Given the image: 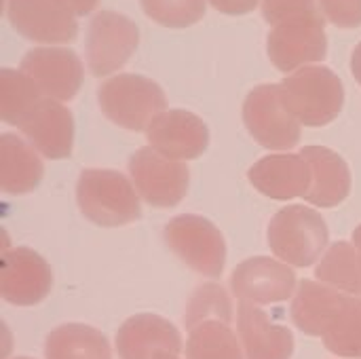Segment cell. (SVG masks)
I'll list each match as a JSON object with an SVG mask.
<instances>
[{
    "mask_svg": "<svg viewBox=\"0 0 361 359\" xmlns=\"http://www.w3.org/2000/svg\"><path fill=\"white\" fill-rule=\"evenodd\" d=\"M82 216L97 226H125L142 218L135 186L112 169H85L76 184Z\"/></svg>",
    "mask_w": 361,
    "mask_h": 359,
    "instance_id": "cell-1",
    "label": "cell"
},
{
    "mask_svg": "<svg viewBox=\"0 0 361 359\" xmlns=\"http://www.w3.org/2000/svg\"><path fill=\"white\" fill-rule=\"evenodd\" d=\"M288 110L307 127L332 123L345 104L341 78L326 66H305L279 85Z\"/></svg>",
    "mask_w": 361,
    "mask_h": 359,
    "instance_id": "cell-2",
    "label": "cell"
},
{
    "mask_svg": "<svg viewBox=\"0 0 361 359\" xmlns=\"http://www.w3.org/2000/svg\"><path fill=\"white\" fill-rule=\"evenodd\" d=\"M267 235L273 254L300 269L315 264L330 239L322 214L305 205H288L279 209L271 218Z\"/></svg>",
    "mask_w": 361,
    "mask_h": 359,
    "instance_id": "cell-3",
    "label": "cell"
},
{
    "mask_svg": "<svg viewBox=\"0 0 361 359\" xmlns=\"http://www.w3.org/2000/svg\"><path fill=\"white\" fill-rule=\"evenodd\" d=\"M97 99L102 112L129 131H146L167 108L163 89L140 74H118L108 78L99 87Z\"/></svg>",
    "mask_w": 361,
    "mask_h": 359,
    "instance_id": "cell-4",
    "label": "cell"
},
{
    "mask_svg": "<svg viewBox=\"0 0 361 359\" xmlns=\"http://www.w3.org/2000/svg\"><path fill=\"white\" fill-rule=\"evenodd\" d=\"M169 250L192 271L205 277H220L226 262V243L222 233L203 216L182 214L169 220L163 231Z\"/></svg>",
    "mask_w": 361,
    "mask_h": 359,
    "instance_id": "cell-5",
    "label": "cell"
},
{
    "mask_svg": "<svg viewBox=\"0 0 361 359\" xmlns=\"http://www.w3.org/2000/svg\"><path fill=\"white\" fill-rule=\"evenodd\" d=\"M243 123L250 135L269 150H292L300 142V123L288 110L279 85H260L250 91Z\"/></svg>",
    "mask_w": 361,
    "mask_h": 359,
    "instance_id": "cell-6",
    "label": "cell"
},
{
    "mask_svg": "<svg viewBox=\"0 0 361 359\" xmlns=\"http://www.w3.org/2000/svg\"><path fill=\"white\" fill-rule=\"evenodd\" d=\"M271 61L281 72H292L305 63L322 61L328 53L324 15H300L275 25L267 38Z\"/></svg>",
    "mask_w": 361,
    "mask_h": 359,
    "instance_id": "cell-7",
    "label": "cell"
},
{
    "mask_svg": "<svg viewBox=\"0 0 361 359\" xmlns=\"http://www.w3.org/2000/svg\"><path fill=\"white\" fill-rule=\"evenodd\" d=\"M129 176L140 197L152 207H176L188 193L190 174L182 161H171L157 150L140 148L129 159Z\"/></svg>",
    "mask_w": 361,
    "mask_h": 359,
    "instance_id": "cell-8",
    "label": "cell"
},
{
    "mask_svg": "<svg viewBox=\"0 0 361 359\" xmlns=\"http://www.w3.org/2000/svg\"><path fill=\"white\" fill-rule=\"evenodd\" d=\"M140 42L137 25L114 11H99L87 32V66L93 76H108L121 70Z\"/></svg>",
    "mask_w": 361,
    "mask_h": 359,
    "instance_id": "cell-9",
    "label": "cell"
},
{
    "mask_svg": "<svg viewBox=\"0 0 361 359\" xmlns=\"http://www.w3.org/2000/svg\"><path fill=\"white\" fill-rule=\"evenodd\" d=\"M6 17L21 36L44 42H70L78 34L76 13L63 0H6Z\"/></svg>",
    "mask_w": 361,
    "mask_h": 359,
    "instance_id": "cell-10",
    "label": "cell"
},
{
    "mask_svg": "<svg viewBox=\"0 0 361 359\" xmlns=\"http://www.w3.org/2000/svg\"><path fill=\"white\" fill-rule=\"evenodd\" d=\"M21 72L57 102H70L82 85V63L72 49L36 47L21 59Z\"/></svg>",
    "mask_w": 361,
    "mask_h": 359,
    "instance_id": "cell-11",
    "label": "cell"
},
{
    "mask_svg": "<svg viewBox=\"0 0 361 359\" xmlns=\"http://www.w3.org/2000/svg\"><path fill=\"white\" fill-rule=\"evenodd\" d=\"M116 351L121 359H178L182 336L165 317L140 313L118 328Z\"/></svg>",
    "mask_w": 361,
    "mask_h": 359,
    "instance_id": "cell-12",
    "label": "cell"
},
{
    "mask_svg": "<svg viewBox=\"0 0 361 359\" xmlns=\"http://www.w3.org/2000/svg\"><path fill=\"white\" fill-rule=\"evenodd\" d=\"M152 150L171 161H192L207 150L209 129L188 110H165L146 129Z\"/></svg>",
    "mask_w": 361,
    "mask_h": 359,
    "instance_id": "cell-13",
    "label": "cell"
},
{
    "mask_svg": "<svg viewBox=\"0 0 361 359\" xmlns=\"http://www.w3.org/2000/svg\"><path fill=\"white\" fill-rule=\"evenodd\" d=\"M53 273L47 260L30 248H15L4 254L0 273V296L17 307H32L47 298Z\"/></svg>",
    "mask_w": 361,
    "mask_h": 359,
    "instance_id": "cell-14",
    "label": "cell"
},
{
    "mask_svg": "<svg viewBox=\"0 0 361 359\" xmlns=\"http://www.w3.org/2000/svg\"><path fill=\"white\" fill-rule=\"evenodd\" d=\"M231 290L241 303H283L296 292V275L288 264L258 256L241 262L233 271Z\"/></svg>",
    "mask_w": 361,
    "mask_h": 359,
    "instance_id": "cell-15",
    "label": "cell"
},
{
    "mask_svg": "<svg viewBox=\"0 0 361 359\" xmlns=\"http://www.w3.org/2000/svg\"><path fill=\"white\" fill-rule=\"evenodd\" d=\"M247 178L254 188L277 201L305 197L313 184L311 165L302 154H269L250 167Z\"/></svg>",
    "mask_w": 361,
    "mask_h": 359,
    "instance_id": "cell-16",
    "label": "cell"
},
{
    "mask_svg": "<svg viewBox=\"0 0 361 359\" xmlns=\"http://www.w3.org/2000/svg\"><path fill=\"white\" fill-rule=\"evenodd\" d=\"M27 142L47 159H66L72 154L74 118L57 99L44 97L19 127Z\"/></svg>",
    "mask_w": 361,
    "mask_h": 359,
    "instance_id": "cell-17",
    "label": "cell"
},
{
    "mask_svg": "<svg viewBox=\"0 0 361 359\" xmlns=\"http://www.w3.org/2000/svg\"><path fill=\"white\" fill-rule=\"evenodd\" d=\"M239 339L247 359H290L294 353V336L288 328L277 326L252 303H239L237 313Z\"/></svg>",
    "mask_w": 361,
    "mask_h": 359,
    "instance_id": "cell-18",
    "label": "cell"
},
{
    "mask_svg": "<svg viewBox=\"0 0 361 359\" xmlns=\"http://www.w3.org/2000/svg\"><path fill=\"white\" fill-rule=\"evenodd\" d=\"M300 154L313 174V184L305 199L319 207H336L343 203L351 193V171L345 159L326 146H307Z\"/></svg>",
    "mask_w": 361,
    "mask_h": 359,
    "instance_id": "cell-19",
    "label": "cell"
},
{
    "mask_svg": "<svg viewBox=\"0 0 361 359\" xmlns=\"http://www.w3.org/2000/svg\"><path fill=\"white\" fill-rule=\"evenodd\" d=\"M44 174L38 150L13 133L0 135V188L8 195L34 190Z\"/></svg>",
    "mask_w": 361,
    "mask_h": 359,
    "instance_id": "cell-20",
    "label": "cell"
},
{
    "mask_svg": "<svg viewBox=\"0 0 361 359\" xmlns=\"http://www.w3.org/2000/svg\"><path fill=\"white\" fill-rule=\"evenodd\" d=\"M347 294L322 284L305 279L296 290L292 303V322L296 328L309 336H324L330 328L334 315L338 313Z\"/></svg>",
    "mask_w": 361,
    "mask_h": 359,
    "instance_id": "cell-21",
    "label": "cell"
},
{
    "mask_svg": "<svg viewBox=\"0 0 361 359\" xmlns=\"http://www.w3.org/2000/svg\"><path fill=\"white\" fill-rule=\"evenodd\" d=\"M47 359H112L108 339L85 324H63L44 343Z\"/></svg>",
    "mask_w": 361,
    "mask_h": 359,
    "instance_id": "cell-22",
    "label": "cell"
},
{
    "mask_svg": "<svg viewBox=\"0 0 361 359\" xmlns=\"http://www.w3.org/2000/svg\"><path fill=\"white\" fill-rule=\"evenodd\" d=\"M188 359H243L237 334L224 320H205L188 328Z\"/></svg>",
    "mask_w": 361,
    "mask_h": 359,
    "instance_id": "cell-23",
    "label": "cell"
},
{
    "mask_svg": "<svg viewBox=\"0 0 361 359\" xmlns=\"http://www.w3.org/2000/svg\"><path fill=\"white\" fill-rule=\"evenodd\" d=\"M315 275L322 284L361 298V252L353 243H334L324 254Z\"/></svg>",
    "mask_w": 361,
    "mask_h": 359,
    "instance_id": "cell-24",
    "label": "cell"
},
{
    "mask_svg": "<svg viewBox=\"0 0 361 359\" xmlns=\"http://www.w3.org/2000/svg\"><path fill=\"white\" fill-rule=\"evenodd\" d=\"M42 99L40 87L21 70H0V116L4 123L21 127Z\"/></svg>",
    "mask_w": 361,
    "mask_h": 359,
    "instance_id": "cell-25",
    "label": "cell"
},
{
    "mask_svg": "<svg viewBox=\"0 0 361 359\" xmlns=\"http://www.w3.org/2000/svg\"><path fill=\"white\" fill-rule=\"evenodd\" d=\"M322 339L326 349L338 358H361V298L345 296Z\"/></svg>",
    "mask_w": 361,
    "mask_h": 359,
    "instance_id": "cell-26",
    "label": "cell"
},
{
    "mask_svg": "<svg viewBox=\"0 0 361 359\" xmlns=\"http://www.w3.org/2000/svg\"><path fill=\"white\" fill-rule=\"evenodd\" d=\"M144 13L165 28H188L203 19L205 0H140Z\"/></svg>",
    "mask_w": 361,
    "mask_h": 359,
    "instance_id": "cell-27",
    "label": "cell"
},
{
    "mask_svg": "<svg viewBox=\"0 0 361 359\" xmlns=\"http://www.w3.org/2000/svg\"><path fill=\"white\" fill-rule=\"evenodd\" d=\"M205 320H224V322H233V305L228 294L216 286V284H207L197 288V292L192 294L190 303H188V311H186V328H192L199 322Z\"/></svg>",
    "mask_w": 361,
    "mask_h": 359,
    "instance_id": "cell-28",
    "label": "cell"
},
{
    "mask_svg": "<svg viewBox=\"0 0 361 359\" xmlns=\"http://www.w3.org/2000/svg\"><path fill=\"white\" fill-rule=\"evenodd\" d=\"M313 13H319L315 0H262V17L273 28L286 19Z\"/></svg>",
    "mask_w": 361,
    "mask_h": 359,
    "instance_id": "cell-29",
    "label": "cell"
},
{
    "mask_svg": "<svg viewBox=\"0 0 361 359\" xmlns=\"http://www.w3.org/2000/svg\"><path fill=\"white\" fill-rule=\"evenodd\" d=\"M319 11L338 28L361 25V0H319Z\"/></svg>",
    "mask_w": 361,
    "mask_h": 359,
    "instance_id": "cell-30",
    "label": "cell"
},
{
    "mask_svg": "<svg viewBox=\"0 0 361 359\" xmlns=\"http://www.w3.org/2000/svg\"><path fill=\"white\" fill-rule=\"evenodd\" d=\"M214 8L224 15H247L256 8L258 0H209Z\"/></svg>",
    "mask_w": 361,
    "mask_h": 359,
    "instance_id": "cell-31",
    "label": "cell"
},
{
    "mask_svg": "<svg viewBox=\"0 0 361 359\" xmlns=\"http://www.w3.org/2000/svg\"><path fill=\"white\" fill-rule=\"evenodd\" d=\"M76 15H89L91 11H95L97 0H63Z\"/></svg>",
    "mask_w": 361,
    "mask_h": 359,
    "instance_id": "cell-32",
    "label": "cell"
},
{
    "mask_svg": "<svg viewBox=\"0 0 361 359\" xmlns=\"http://www.w3.org/2000/svg\"><path fill=\"white\" fill-rule=\"evenodd\" d=\"M351 72H353L355 80L361 85V42L355 47V51L351 55Z\"/></svg>",
    "mask_w": 361,
    "mask_h": 359,
    "instance_id": "cell-33",
    "label": "cell"
},
{
    "mask_svg": "<svg viewBox=\"0 0 361 359\" xmlns=\"http://www.w3.org/2000/svg\"><path fill=\"white\" fill-rule=\"evenodd\" d=\"M353 245L361 252V226H357V229L353 231Z\"/></svg>",
    "mask_w": 361,
    "mask_h": 359,
    "instance_id": "cell-34",
    "label": "cell"
},
{
    "mask_svg": "<svg viewBox=\"0 0 361 359\" xmlns=\"http://www.w3.org/2000/svg\"><path fill=\"white\" fill-rule=\"evenodd\" d=\"M15 359H27V358H15Z\"/></svg>",
    "mask_w": 361,
    "mask_h": 359,
    "instance_id": "cell-35",
    "label": "cell"
}]
</instances>
